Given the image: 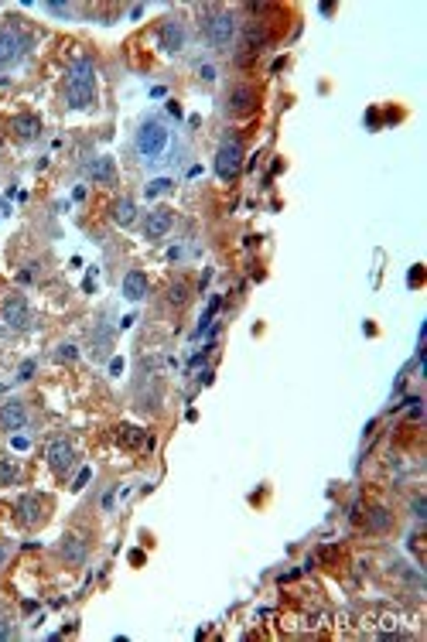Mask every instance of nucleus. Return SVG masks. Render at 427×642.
Listing matches in <instances>:
<instances>
[{
    "instance_id": "nucleus-1",
    "label": "nucleus",
    "mask_w": 427,
    "mask_h": 642,
    "mask_svg": "<svg viewBox=\"0 0 427 642\" xmlns=\"http://www.w3.org/2000/svg\"><path fill=\"white\" fill-rule=\"evenodd\" d=\"M65 96H69V106H72V109L92 106V99H96V65H92V58L72 62L69 79H65Z\"/></svg>"
},
{
    "instance_id": "nucleus-2",
    "label": "nucleus",
    "mask_w": 427,
    "mask_h": 642,
    "mask_svg": "<svg viewBox=\"0 0 427 642\" xmlns=\"http://www.w3.org/2000/svg\"><path fill=\"white\" fill-rule=\"evenodd\" d=\"M168 127L165 123H158V120H147V123H140V130H137V154L144 158V161H158L165 151H168Z\"/></svg>"
},
{
    "instance_id": "nucleus-3",
    "label": "nucleus",
    "mask_w": 427,
    "mask_h": 642,
    "mask_svg": "<svg viewBox=\"0 0 427 642\" xmlns=\"http://www.w3.org/2000/svg\"><path fill=\"white\" fill-rule=\"evenodd\" d=\"M236 38V14L229 10H216L205 17V41L216 48V52H226Z\"/></svg>"
},
{
    "instance_id": "nucleus-4",
    "label": "nucleus",
    "mask_w": 427,
    "mask_h": 642,
    "mask_svg": "<svg viewBox=\"0 0 427 642\" xmlns=\"http://www.w3.org/2000/svg\"><path fill=\"white\" fill-rule=\"evenodd\" d=\"M240 168H243V147H240V140H226L216 151V175L222 182H233L240 175Z\"/></svg>"
},
{
    "instance_id": "nucleus-5",
    "label": "nucleus",
    "mask_w": 427,
    "mask_h": 642,
    "mask_svg": "<svg viewBox=\"0 0 427 642\" xmlns=\"http://www.w3.org/2000/svg\"><path fill=\"white\" fill-rule=\"evenodd\" d=\"M24 55V34L17 28H0V69H10Z\"/></svg>"
},
{
    "instance_id": "nucleus-6",
    "label": "nucleus",
    "mask_w": 427,
    "mask_h": 642,
    "mask_svg": "<svg viewBox=\"0 0 427 642\" xmlns=\"http://www.w3.org/2000/svg\"><path fill=\"white\" fill-rule=\"evenodd\" d=\"M45 458H48V464H52V471H55V475H65V471L72 468V461H76V451H72V445H69L65 438H59V441H52V445H48Z\"/></svg>"
},
{
    "instance_id": "nucleus-7",
    "label": "nucleus",
    "mask_w": 427,
    "mask_h": 642,
    "mask_svg": "<svg viewBox=\"0 0 427 642\" xmlns=\"http://www.w3.org/2000/svg\"><path fill=\"white\" fill-rule=\"evenodd\" d=\"M28 318H31L28 301H24L21 294H10V297L3 301V321H7V328H24Z\"/></svg>"
},
{
    "instance_id": "nucleus-8",
    "label": "nucleus",
    "mask_w": 427,
    "mask_h": 642,
    "mask_svg": "<svg viewBox=\"0 0 427 642\" xmlns=\"http://www.w3.org/2000/svg\"><path fill=\"white\" fill-rule=\"evenodd\" d=\"M158 41H161V48H165L168 55L181 52V48H185V24H181V21H165L161 31H158Z\"/></svg>"
},
{
    "instance_id": "nucleus-9",
    "label": "nucleus",
    "mask_w": 427,
    "mask_h": 642,
    "mask_svg": "<svg viewBox=\"0 0 427 642\" xmlns=\"http://www.w3.org/2000/svg\"><path fill=\"white\" fill-rule=\"evenodd\" d=\"M24 424H28V410H24L21 400L0 403V427H3V431H21Z\"/></svg>"
},
{
    "instance_id": "nucleus-10",
    "label": "nucleus",
    "mask_w": 427,
    "mask_h": 642,
    "mask_svg": "<svg viewBox=\"0 0 427 642\" xmlns=\"http://www.w3.org/2000/svg\"><path fill=\"white\" fill-rule=\"evenodd\" d=\"M171 226H174V215H171V208H154V212H147V222H144V236H147V239H161V236H168Z\"/></svg>"
},
{
    "instance_id": "nucleus-11",
    "label": "nucleus",
    "mask_w": 427,
    "mask_h": 642,
    "mask_svg": "<svg viewBox=\"0 0 427 642\" xmlns=\"http://www.w3.org/2000/svg\"><path fill=\"white\" fill-rule=\"evenodd\" d=\"M256 106V89H250V86H236V89L229 92V113L233 116H243V113H250Z\"/></svg>"
},
{
    "instance_id": "nucleus-12",
    "label": "nucleus",
    "mask_w": 427,
    "mask_h": 642,
    "mask_svg": "<svg viewBox=\"0 0 427 642\" xmlns=\"http://www.w3.org/2000/svg\"><path fill=\"white\" fill-rule=\"evenodd\" d=\"M10 130H14V137H17V140H34V137L41 133V120H38V116H31V113H21V116H14Z\"/></svg>"
},
{
    "instance_id": "nucleus-13",
    "label": "nucleus",
    "mask_w": 427,
    "mask_h": 642,
    "mask_svg": "<svg viewBox=\"0 0 427 642\" xmlns=\"http://www.w3.org/2000/svg\"><path fill=\"white\" fill-rule=\"evenodd\" d=\"M144 294H147V274L130 270V274L123 277V297H127V301H140Z\"/></svg>"
},
{
    "instance_id": "nucleus-14",
    "label": "nucleus",
    "mask_w": 427,
    "mask_h": 642,
    "mask_svg": "<svg viewBox=\"0 0 427 642\" xmlns=\"http://www.w3.org/2000/svg\"><path fill=\"white\" fill-rule=\"evenodd\" d=\"M89 175H92V182H99V184H113L116 182V164H113V158H96L92 161V168H89Z\"/></svg>"
},
{
    "instance_id": "nucleus-15",
    "label": "nucleus",
    "mask_w": 427,
    "mask_h": 642,
    "mask_svg": "<svg viewBox=\"0 0 427 642\" xmlns=\"http://www.w3.org/2000/svg\"><path fill=\"white\" fill-rule=\"evenodd\" d=\"M17 513H21V523H24V526H34V523L41 520V499H38V495H24V499L17 502Z\"/></svg>"
},
{
    "instance_id": "nucleus-16",
    "label": "nucleus",
    "mask_w": 427,
    "mask_h": 642,
    "mask_svg": "<svg viewBox=\"0 0 427 642\" xmlns=\"http://www.w3.org/2000/svg\"><path fill=\"white\" fill-rule=\"evenodd\" d=\"M62 557H65V560L83 564V560H85V544L79 540V537H72V533H69V537H62Z\"/></svg>"
},
{
    "instance_id": "nucleus-17",
    "label": "nucleus",
    "mask_w": 427,
    "mask_h": 642,
    "mask_svg": "<svg viewBox=\"0 0 427 642\" xmlns=\"http://www.w3.org/2000/svg\"><path fill=\"white\" fill-rule=\"evenodd\" d=\"M134 219H137L134 202H130V198H120V202L113 205V222H116V226H130Z\"/></svg>"
},
{
    "instance_id": "nucleus-18",
    "label": "nucleus",
    "mask_w": 427,
    "mask_h": 642,
    "mask_svg": "<svg viewBox=\"0 0 427 642\" xmlns=\"http://www.w3.org/2000/svg\"><path fill=\"white\" fill-rule=\"evenodd\" d=\"M263 41H267V31H263V28H256V24H253V28L247 31V41H243L247 55H253V52H260V48H263Z\"/></svg>"
},
{
    "instance_id": "nucleus-19",
    "label": "nucleus",
    "mask_w": 427,
    "mask_h": 642,
    "mask_svg": "<svg viewBox=\"0 0 427 642\" xmlns=\"http://www.w3.org/2000/svg\"><path fill=\"white\" fill-rule=\"evenodd\" d=\"M171 184H174V182H171V178H154V182L147 184L144 191H147V198H154V195H165V191H168Z\"/></svg>"
},
{
    "instance_id": "nucleus-20",
    "label": "nucleus",
    "mask_w": 427,
    "mask_h": 642,
    "mask_svg": "<svg viewBox=\"0 0 427 642\" xmlns=\"http://www.w3.org/2000/svg\"><path fill=\"white\" fill-rule=\"evenodd\" d=\"M369 526H373V530H386V526H390L386 509H373V513H369Z\"/></svg>"
},
{
    "instance_id": "nucleus-21",
    "label": "nucleus",
    "mask_w": 427,
    "mask_h": 642,
    "mask_svg": "<svg viewBox=\"0 0 427 642\" xmlns=\"http://www.w3.org/2000/svg\"><path fill=\"white\" fill-rule=\"evenodd\" d=\"M55 359H59V363H76V359H79V349H76V345H59Z\"/></svg>"
},
{
    "instance_id": "nucleus-22",
    "label": "nucleus",
    "mask_w": 427,
    "mask_h": 642,
    "mask_svg": "<svg viewBox=\"0 0 427 642\" xmlns=\"http://www.w3.org/2000/svg\"><path fill=\"white\" fill-rule=\"evenodd\" d=\"M168 301L171 304H185V301H188V283H174L171 294H168Z\"/></svg>"
},
{
    "instance_id": "nucleus-23",
    "label": "nucleus",
    "mask_w": 427,
    "mask_h": 642,
    "mask_svg": "<svg viewBox=\"0 0 427 642\" xmlns=\"http://www.w3.org/2000/svg\"><path fill=\"white\" fill-rule=\"evenodd\" d=\"M216 311H219V297H212V304L205 308V314H202V325H198V332H202V328H205V325L212 321V314H216Z\"/></svg>"
},
{
    "instance_id": "nucleus-24",
    "label": "nucleus",
    "mask_w": 427,
    "mask_h": 642,
    "mask_svg": "<svg viewBox=\"0 0 427 642\" xmlns=\"http://www.w3.org/2000/svg\"><path fill=\"white\" fill-rule=\"evenodd\" d=\"M14 478H17L14 464H0V485H7V482H14Z\"/></svg>"
},
{
    "instance_id": "nucleus-25",
    "label": "nucleus",
    "mask_w": 427,
    "mask_h": 642,
    "mask_svg": "<svg viewBox=\"0 0 427 642\" xmlns=\"http://www.w3.org/2000/svg\"><path fill=\"white\" fill-rule=\"evenodd\" d=\"M31 372H34V359H28L24 366L17 369V379H31Z\"/></svg>"
},
{
    "instance_id": "nucleus-26",
    "label": "nucleus",
    "mask_w": 427,
    "mask_h": 642,
    "mask_svg": "<svg viewBox=\"0 0 427 642\" xmlns=\"http://www.w3.org/2000/svg\"><path fill=\"white\" fill-rule=\"evenodd\" d=\"M198 76H202L205 83H212V79H216V69H212V65H202V69H198Z\"/></svg>"
},
{
    "instance_id": "nucleus-27",
    "label": "nucleus",
    "mask_w": 427,
    "mask_h": 642,
    "mask_svg": "<svg viewBox=\"0 0 427 642\" xmlns=\"http://www.w3.org/2000/svg\"><path fill=\"white\" fill-rule=\"evenodd\" d=\"M89 475H92V471H89V468H83V471H79V478H76V485H72V489H76V492H79V489H83L85 482H89Z\"/></svg>"
},
{
    "instance_id": "nucleus-28",
    "label": "nucleus",
    "mask_w": 427,
    "mask_h": 642,
    "mask_svg": "<svg viewBox=\"0 0 427 642\" xmlns=\"http://www.w3.org/2000/svg\"><path fill=\"white\" fill-rule=\"evenodd\" d=\"M414 516H417V520H424V516H427V506H424V499H417V502H414Z\"/></svg>"
},
{
    "instance_id": "nucleus-29",
    "label": "nucleus",
    "mask_w": 427,
    "mask_h": 642,
    "mask_svg": "<svg viewBox=\"0 0 427 642\" xmlns=\"http://www.w3.org/2000/svg\"><path fill=\"white\" fill-rule=\"evenodd\" d=\"M7 636H10V625H7V622H3V615H0V639H7Z\"/></svg>"
},
{
    "instance_id": "nucleus-30",
    "label": "nucleus",
    "mask_w": 427,
    "mask_h": 642,
    "mask_svg": "<svg viewBox=\"0 0 427 642\" xmlns=\"http://www.w3.org/2000/svg\"><path fill=\"white\" fill-rule=\"evenodd\" d=\"M3 560H7V547H0V564H3Z\"/></svg>"
}]
</instances>
